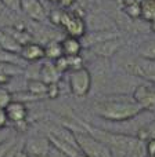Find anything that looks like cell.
Masks as SVG:
<instances>
[{"label": "cell", "instance_id": "obj_5", "mask_svg": "<svg viewBox=\"0 0 155 157\" xmlns=\"http://www.w3.org/2000/svg\"><path fill=\"white\" fill-rule=\"evenodd\" d=\"M61 28L65 30L67 36H72V37L76 39H82L87 32L86 19L82 18V17L74 15L69 10H64Z\"/></svg>", "mask_w": 155, "mask_h": 157}, {"label": "cell", "instance_id": "obj_36", "mask_svg": "<svg viewBox=\"0 0 155 157\" xmlns=\"http://www.w3.org/2000/svg\"><path fill=\"white\" fill-rule=\"evenodd\" d=\"M150 29H151V32H154V33H155V19L150 22Z\"/></svg>", "mask_w": 155, "mask_h": 157}, {"label": "cell", "instance_id": "obj_28", "mask_svg": "<svg viewBox=\"0 0 155 157\" xmlns=\"http://www.w3.org/2000/svg\"><path fill=\"white\" fill-rule=\"evenodd\" d=\"M14 146V141L10 138H7L6 141H3L0 144V157H6L7 153L10 152V149Z\"/></svg>", "mask_w": 155, "mask_h": 157}, {"label": "cell", "instance_id": "obj_39", "mask_svg": "<svg viewBox=\"0 0 155 157\" xmlns=\"http://www.w3.org/2000/svg\"><path fill=\"white\" fill-rule=\"evenodd\" d=\"M145 157H155V156H145Z\"/></svg>", "mask_w": 155, "mask_h": 157}, {"label": "cell", "instance_id": "obj_33", "mask_svg": "<svg viewBox=\"0 0 155 157\" xmlns=\"http://www.w3.org/2000/svg\"><path fill=\"white\" fill-rule=\"evenodd\" d=\"M11 76H8L7 73H4V72L0 71V86H6V84H8L11 81Z\"/></svg>", "mask_w": 155, "mask_h": 157}, {"label": "cell", "instance_id": "obj_4", "mask_svg": "<svg viewBox=\"0 0 155 157\" xmlns=\"http://www.w3.org/2000/svg\"><path fill=\"white\" fill-rule=\"evenodd\" d=\"M125 69L133 76L155 83V59H145L140 57L139 59H132L125 63Z\"/></svg>", "mask_w": 155, "mask_h": 157}, {"label": "cell", "instance_id": "obj_18", "mask_svg": "<svg viewBox=\"0 0 155 157\" xmlns=\"http://www.w3.org/2000/svg\"><path fill=\"white\" fill-rule=\"evenodd\" d=\"M27 91H29L31 94L36 95L39 98H44L47 91V84L42 80H29L27 86Z\"/></svg>", "mask_w": 155, "mask_h": 157}, {"label": "cell", "instance_id": "obj_30", "mask_svg": "<svg viewBox=\"0 0 155 157\" xmlns=\"http://www.w3.org/2000/svg\"><path fill=\"white\" fill-rule=\"evenodd\" d=\"M8 117H7V113H6V109L0 108V130H4L8 124Z\"/></svg>", "mask_w": 155, "mask_h": 157}, {"label": "cell", "instance_id": "obj_32", "mask_svg": "<svg viewBox=\"0 0 155 157\" xmlns=\"http://www.w3.org/2000/svg\"><path fill=\"white\" fill-rule=\"evenodd\" d=\"M76 3V0H58L57 4L60 6L61 8H64V10H68V8H71L72 6Z\"/></svg>", "mask_w": 155, "mask_h": 157}, {"label": "cell", "instance_id": "obj_9", "mask_svg": "<svg viewBox=\"0 0 155 157\" xmlns=\"http://www.w3.org/2000/svg\"><path fill=\"white\" fill-rule=\"evenodd\" d=\"M21 11L33 22H43L47 18L46 8L39 0H21Z\"/></svg>", "mask_w": 155, "mask_h": 157}, {"label": "cell", "instance_id": "obj_2", "mask_svg": "<svg viewBox=\"0 0 155 157\" xmlns=\"http://www.w3.org/2000/svg\"><path fill=\"white\" fill-rule=\"evenodd\" d=\"M76 138L78 146L82 152L89 157H112L111 150L107 145H104L101 141H98L96 136H93L86 130L83 131H74Z\"/></svg>", "mask_w": 155, "mask_h": 157}, {"label": "cell", "instance_id": "obj_7", "mask_svg": "<svg viewBox=\"0 0 155 157\" xmlns=\"http://www.w3.org/2000/svg\"><path fill=\"white\" fill-rule=\"evenodd\" d=\"M123 47V40L120 37H114L109 40L101 41L90 47V51L100 58H111Z\"/></svg>", "mask_w": 155, "mask_h": 157}, {"label": "cell", "instance_id": "obj_37", "mask_svg": "<svg viewBox=\"0 0 155 157\" xmlns=\"http://www.w3.org/2000/svg\"><path fill=\"white\" fill-rule=\"evenodd\" d=\"M78 157H89V156H86V155H84V153H83V152H82V153H80V155H79V156H78Z\"/></svg>", "mask_w": 155, "mask_h": 157}, {"label": "cell", "instance_id": "obj_10", "mask_svg": "<svg viewBox=\"0 0 155 157\" xmlns=\"http://www.w3.org/2000/svg\"><path fill=\"white\" fill-rule=\"evenodd\" d=\"M49 138H42V136H36L32 138L25 144V152L29 155V157H46L50 150Z\"/></svg>", "mask_w": 155, "mask_h": 157}, {"label": "cell", "instance_id": "obj_8", "mask_svg": "<svg viewBox=\"0 0 155 157\" xmlns=\"http://www.w3.org/2000/svg\"><path fill=\"white\" fill-rule=\"evenodd\" d=\"M114 37H120L119 30L116 29H103V30H92V32H86V35L80 39L82 46L83 47H92L101 41L109 40Z\"/></svg>", "mask_w": 155, "mask_h": 157}, {"label": "cell", "instance_id": "obj_31", "mask_svg": "<svg viewBox=\"0 0 155 157\" xmlns=\"http://www.w3.org/2000/svg\"><path fill=\"white\" fill-rule=\"evenodd\" d=\"M28 127H29V123H28V120H22V121L14 123V128H15L17 131H19V132H25V131L28 130Z\"/></svg>", "mask_w": 155, "mask_h": 157}, {"label": "cell", "instance_id": "obj_6", "mask_svg": "<svg viewBox=\"0 0 155 157\" xmlns=\"http://www.w3.org/2000/svg\"><path fill=\"white\" fill-rule=\"evenodd\" d=\"M133 99L143 108V110H155V88L147 84H140L132 94Z\"/></svg>", "mask_w": 155, "mask_h": 157}, {"label": "cell", "instance_id": "obj_38", "mask_svg": "<svg viewBox=\"0 0 155 157\" xmlns=\"http://www.w3.org/2000/svg\"><path fill=\"white\" fill-rule=\"evenodd\" d=\"M47 2H50V3H57L58 0H47Z\"/></svg>", "mask_w": 155, "mask_h": 157}, {"label": "cell", "instance_id": "obj_34", "mask_svg": "<svg viewBox=\"0 0 155 157\" xmlns=\"http://www.w3.org/2000/svg\"><path fill=\"white\" fill-rule=\"evenodd\" d=\"M145 130H147L150 139L151 138H155V120H154V121H151L148 125H145Z\"/></svg>", "mask_w": 155, "mask_h": 157}, {"label": "cell", "instance_id": "obj_3", "mask_svg": "<svg viewBox=\"0 0 155 157\" xmlns=\"http://www.w3.org/2000/svg\"><path fill=\"white\" fill-rule=\"evenodd\" d=\"M68 84L71 92L76 98H84L92 88V73L87 68L68 71Z\"/></svg>", "mask_w": 155, "mask_h": 157}, {"label": "cell", "instance_id": "obj_24", "mask_svg": "<svg viewBox=\"0 0 155 157\" xmlns=\"http://www.w3.org/2000/svg\"><path fill=\"white\" fill-rule=\"evenodd\" d=\"M53 62H54L55 69H57L61 75L69 71V63H68V58H67V55H63V57L57 58V59L53 61Z\"/></svg>", "mask_w": 155, "mask_h": 157}, {"label": "cell", "instance_id": "obj_12", "mask_svg": "<svg viewBox=\"0 0 155 157\" xmlns=\"http://www.w3.org/2000/svg\"><path fill=\"white\" fill-rule=\"evenodd\" d=\"M6 113H7L8 121L14 124V123L22 121V120H28V113H29V110H28L25 102L13 99L6 106Z\"/></svg>", "mask_w": 155, "mask_h": 157}, {"label": "cell", "instance_id": "obj_22", "mask_svg": "<svg viewBox=\"0 0 155 157\" xmlns=\"http://www.w3.org/2000/svg\"><path fill=\"white\" fill-rule=\"evenodd\" d=\"M63 15H64V8H54L50 11V14L47 15L49 21L51 22V25L57 28H61V22H63Z\"/></svg>", "mask_w": 155, "mask_h": 157}, {"label": "cell", "instance_id": "obj_21", "mask_svg": "<svg viewBox=\"0 0 155 157\" xmlns=\"http://www.w3.org/2000/svg\"><path fill=\"white\" fill-rule=\"evenodd\" d=\"M122 13L130 19L141 18V8H140V3H134V4H129L122 7Z\"/></svg>", "mask_w": 155, "mask_h": 157}, {"label": "cell", "instance_id": "obj_25", "mask_svg": "<svg viewBox=\"0 0 155 157\" xmlns=\"http://www.w3.org/2000/svg\"><path fill=\"white\" fill-rule=\"evenodd\" d=\"M67 58H68V63H69V71L83 68V58H82V55H72V57H67Z\"/></svg>", "mask_w": 155, "mask_h": 157}, {"label": "cell", "instance_id": "obj_17", "mask_svg": "<svg viewBox=\"0 0 155 157\" xmlns=\"http://www.w3.org/2000/svg\"><path fill=\"white\" fill-rule=\"evenodd\" d=\"M141 8V19L151 22L155 19V0H141L140 2Z\"/></svg>", "mask_w": 155, "mask_h": 157}, {"label": "cell", "instance_id": "obj_13", "mask_svg": "<svg viewBox=\"0 0 155 157\" xmlns=\"http://www.w3.org/2000/svg\"><path fill=\"white\" fill-rule=\"evenodd\" d=\"M39 77L42 81H44L46 84H51V83H60L61 73L55 69L54 62L53 61H47L39 69Z\"/></svg>", "mask_w": 155, "mask_h": 157}, {"label": "cell", "instance_id": "obj_19", "mask_svg": "<svg viewBox=\"0 0 155 157\" xmlns=\"http://www.w3.org/2000/svg\"><path fill=\"white\" fill-rule=\"evenodd\" d=\"M139 57L145 58V59H155V40L143 41L137 48Z\"/></svg>", "mask_w": 155, "mask_h": 157}, {"label": "cell", "instance_id": "obj_23", "mask_svg": "<svg viewBox=\"0 0 155 157\" xmlns=\"http://www.w3.org/2000/svg\"><path fill=\"white\" fill-rule=\"evenodd\" d=\"M13 101V92L8 91L3 86H0V108L6 109V106Z\"/></svg>", "mask_w": 155, "mask_h": 157}, {"label": "cell", "instance_id": "obj_16", "mask_svg": "<svg viewBox=\"0 0 155 157\" xmlns=\"http://www.w3.org/2000/svg\"><path fill=\"white\" fill-rule=\"evenodd\" d=\"M63 46H61V40H55L51 39L44 44V58L49 61H55L57 58L63 57Z\"/></svg>", "mask_w": 155, "mask_h": 157}, {"label": "cell", "instance_id": "obj_29", "mask_svg": "<svg viewBox=\"0 0 155 157\" xmlns=\"http://www.w3.org/2000/svg\"><path fill=\"white\" fill-rule=\"evenodd\" d=\"M145 153L147 156H155V138H151L145 142Z\"/></svg>", "mask_w": 155, "mask_h": 157}, {"label": "cell", "instance_id": "obj_11", "mask_svg": "<svg viewBox=\"0 0 155 157\" xmlns=\"http://www.w3.org/2000/svg\"><path fill=\"white\" fill-rule=\"evenodd\" d=\"M19 57L27 63L39 62V61L44 59V46H42L40 43H35V41L24 44L19 51Z\"/></svg>", "mask_w": 155, "mask_h": 157}, {"label": "cell", "instance_id": "obj_1", "mask_svg": "<svg viewBox=\"0 0 155 157\" xmlns=\"http://www.w3.org/2000/svg\"><path fill=\"white\" fill-rule=\"evenodd\" d=\"M96 114L109 121H126L139 116L143 108L132 98L128 97H111L100 99L93 105Z\"/></svg>", "mask_w": 155, "mask_h": 157}, {"label": "cell", "instance_id": "obj_15", "mask_svg": "<svg viewBox=\"0 0 155 157\" xmlns=\"http://www.w3.org/2000/svg\"><path fill=\"white\" fill-rule=\"evenodd\" d=\"M21 44L10 35L6 29H0V48L6 50V51L10 52H15V54H19L21 51Z\"/></svg>", "mask_w": 155, "mask_h": 157}, {"label": "cell", "instance_id": "obj_20", "mask_svg": "<svg viewBox=\"0 0 155 157\" xmlns=\"http://www.w3.org/2000/svg\"><path fill=\"white\" fill-rule=\"evenodd\" d=\"M0 62L17 63V65H21V66H24L25 63H27L21 57H19V54L6 51V50H2V48H0Z\"/></svg>", "mask_w": 155, "mask_h": 157}, {"label": "cell", "instance_id": "obj_26", "mask_svg": "<svg viewBox=\"0 0 155 157\" xmlns=\"http://www.w3.org/2000/svg\"><path fill=\"white\" fill-rule=\"evenodd\" d=\"M60 95V86L58 83H51L47 84V91H46V97L49 99H55Z\"/></svg>", "mask_w": 155, "mask_h": 157}, {"label": "cell", "instance_id": "obj_14", "mask_svg": "<svg viewBox=\"0 0 155 157\" xmlns=\"http://www.w3.org/2000/svg\"><path fill=\"white\" fill-rule=\"evenodd\" d=\"M61 46H63L64 55L67 57H72V55H80L83 46H82L80 39L72 37V36H65L61 40Z\"/></svg>", "mask_w": 155, "mask_h": 157}, {"label": "cell", "instance_id": "obj_27", "mask_svg": "<svg viewBox=\"0 0 155 157\" xmlns=\"http://www.w3.org/2000/svg\"><path fill=\"white\" fill-rule=\"evenodd\" d=\"M2 4L4 7H7L8 10L15 11V13H19L21 11V0H0Z\"/></svg>", "mask_w": 155, "mask_h": 157}, {"label": "cell", "instance_id": "obj_35", "mask_svg": "<svg viewBox=\"0 0 155 157\" xmlns=\"http://www.w3.org/2000/svg\"><path fill=\"white\" fill-rule=\"evenodd\" d=\"M7 138H8V135H7V134H2V132H0V144H2L3 141H6V139H7Z\"/></svg>", "mask_w": 155, "mask_h": 157}]
</instances>
